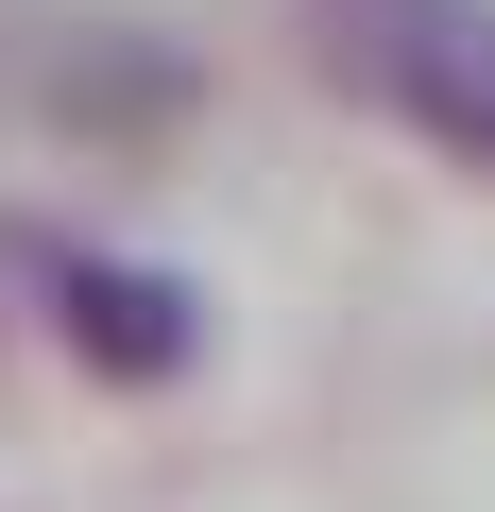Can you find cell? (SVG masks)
Instances as JSON below:
<instances>
[{
    "label": "cell",
    "instance_id": "2",
    "mask_svg": "<svg viewBox=\"0 0 495 512\" xmlns=\"http://www.w3.org/2000/svg\"><path fill=\"white\" fill-rule=\"evenodd\" d=\"M52 342H69L103 393H171V376L205 359V291L154 274V256H69V274H52Z\"/></svg>",
    "mask_w": 495,
    "mask_h": 512
},
{
    "label": "cell",
    "instance_id": "1",
    "mask_svg": "<svg viewBox=\"0 0 495 512\" xmlns=\"http://www.w3.org/2000/svg\"><path fill=\"white\" fill-rule=\"evenodd\" d=\"M308 69L427 154L495 171V0H308Z\"/></svg>",
    "mask_w": 495,
    "mask_h": 512
}]
</instances>
